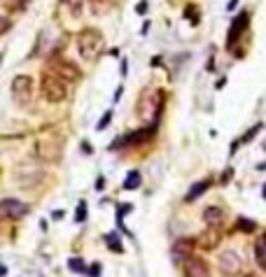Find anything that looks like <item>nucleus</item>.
I'll return each mask as SVG.
<instances>
[{
	"instance_id": "f257e3e1",
	"label": "nucleus",
	"mask_w": 266,
	"mask_h": 277,
	"mask_svg": "<svg viewBox=\"0 0 266 277\" xmlns=\"http://www.w3.org/2000/svg\"><path fill=\"white\" fill-rule=\"evenodd\" d=\"M103 47H105V40H103L101 30H96V28L79 30V35H77V51H79V56L84 58V61H96V58L101 56Z\"/></svg>"
},
{
	"instance_id": "f03ea898",
	"label": "nucleus",
	"mask_w": 266,
	"mask_h": 277,
	"mask_svg": "<svg viewBox=\"0 0 266 277\" xmlns=\"http://www.w3.org/2000/svg\"><path fill=\"white\" fill-rule=\"evenodd\" d=\"M40 93L47 103H63L68 98V86L63 79H58L54 72L44 70L42 79H40Z\"/></svg>"
},
{
	"instance_id": "7ed1b4c3",
	"label": "nucleus",
	"mask_w": 266,
	"mask_h": 277,
	"mask_svg": "<svg viewBox=\"0 0 266 277\" xmlns=\"http://www.w3.org/2000/svg\"><path fill=\"white\" fill-rule=\"evenodd\" d=\"M63 154V140L58 135H40L35 142V156L44 163H56Z\"/></svg>"
},
{
	"instance_id": "20e7f679",
	"label": "nucleus",
	"mask_w": 266,
	"mask_h": 277,
	"mask_svg": "<svg viewBox=\"0 0 266 277\" xmlns=\"http://www.w3.org/2000/svg\"><path fill=\"white\" fill-rule=\"evenodd\" d=\"M12 98L19 107H28L33 100V79L28 75H16L12 79Z\"/></svg>"
},
{
	"instance_id": "39448f33",
	"label": "nucleus",
	"mask_w": 266,
	"mask_h": 277,
	"mask_svg": "<svg viewBox=\"0 0 266 277\" xmlns=\"http://www.w3.org/2000/svg\"><path fill=\"white\" fill-rule=\"evenodd\" d=\"M49 72H54L58 79H63L65 84L68 82H79V77H82L77 65L72 63V61H65V58H51Z\"/></svg>"
},
{
	"instance_id": "423d86ee",
	"label": "nucleus",
	"mask_w": 266,
	"mask_h": 277,
	"mask_svg": "<svg viewBox=\"0 0 266 277\" xmlns=\"http://www.w3.org/2000/svg\"><path fill=\"white\" fill-rule=\"evenodd\" d=\"M161 96V91H145L143 98H140V117L145 121H157V114H159V107H161V100L157 103V98Z\"/></svg>"
},
{
	"instance_id": "0eeeda50",
	"label": "nucleus",
	"mask_w": 266,
	"mask_h": 277,
	"mask_svg": "<svg viewBox=\"0 0 266 277\" xmlns=\"http://www.w3.org/2000/svg\"><path fill=\"white\" fill-rule=\"evenodd\" d=\"M217 266H220V273H222L224 277H236L238 273L243 270V261H241V256H238L236 252H231V249H227V252L220 254Z\"/></svg>"
},
{
	"instance_id": "6e6552de",
	"label": "nucleus",
	"mask_w": 266,
	"mask_h": 277,
	"mask_svg": "<svg viewBox=\"0 0 266 277\" xmlns=\"http://www.w3.org/2000/svg\"><path fill=\"white\" fill-rule=\"evenodd\" d=\"M28 214V205L16 198L0 200V219H21Z\"/></svg>"
},
{
	"instance_id": "1a4fd4ad",
	"label": "nucleus",
	"mask_w": 266,
	"mask_h": 277,
	"mask_svg": "<svg viewBox=\"0 0 266 277\" xmlns=\"http://www.w3.org/2000/svg\"><path fill=\"white\" fill-rule=\"evenodd\" d=\"M248 26H250V14H248V12H241V14L231 21L229 35H227V49L236 47V42L241 40V35H243L245 30H248Z\"/></svg>"
},
{
	"instance_id": "9d476101",
	"label": "nucleus",
	"mask_w": 266,
	"mask_h": 277,
	"mask_svg": "<svg viewBox=\"0 0 266 277\" xmlns=\"http://www.w3.org/2000/svg\"><path fill=\"white\" fill-rule=\"evenodd\" d=\"M14 179L19 182V186L28 189V186H35L37 182L42 179V170H37V168H28L26 163H21L14 170Z\"/></svg>"
},
{
	"instance_id": "9b49d317",
	"label": "nucleus",
	"mask_w": 266,
	"mask_h": 277,
	"mask_svg": "<svg viewBox=\"0 0 266 277\" xmlns=\"http://www.w3.org/2000/svg\"><path fill=\"white\" fill-rule=\"evenodd\" d=\"M185 277H210V266L201 256H189L185 259Z\"/></svg>"
},
{
	"instance_id": "f8f14e48",
	"label": "nucleus",
	"mask_w": 266,
	"mask_h": 277,
	"mask_svg": "<svg viewBox=\"0 0 266 277\" xmlns=\"http://www.w3.org/2000/svg\"><path fill=\"white\" fill-rule=\"evenodd\" d=\"M203 221L208 224V228H220L224 226V221H227V210L220 205H210L203 210Z\"/></svg>"
},
{
	"instance_id": "ddd939ff",
	"label": "nucleus",
	"mask_w": 266,
	"mask_h": 277,
	"mask_svg": "<svg viewBox=\"0 0 266 277\" xmlns=\"http://www.w3.org/2000/svg\"><path fill=\"white\" fill-rule=\"evenodd\" d=\"M194 247H196L194 238H180V240H175V245H173V259H175V261H185V259L192 256Z\"/></svg>"
},
{
	"instance_id": "4468645a",
	"label": "nucleus",
	"mask_w": 266,
	"mask_h": 277,
	"mask_svg": "<svg viewBox=\"0 0 266 277\" xmlns=\"http://www.w3.org/2000/svg\"><path fill=\"white\" fill-rule=\"evenodd\" d=\"M196 245H199V247H203V249H215L217 245H220V231H217V228H208L206 233L199 235Z\"/></svg>"
},
{
	"instance_id": "2eb2a0df",
	"label": "nucleus",
	"mask_w": 266,
	"mask_h": 277,
	"mask_svg": "<svg viewBox=\"0 0 266 277\" xmlns=\"http://www.w3.org/2000/svg\"><path fill=\"white\" fill-rule=\"evenodd\" d=\"M61 5L70 12L72 19H79V16H82V9H84V0H61Z\"/></svg>"
},
{
	"instance_id": "dca6fc26",
	"label": "nucleus",
	"mask_w": 266,
	"mask_h": 277,
	"mask_svg": "<svg viewBox=\"0 0 266 277\" xmlns=\"http://www.w3.org/2000/svg\"><path fill=\"white\" fill-rule=\"evenodd\" d=\"M208 186H210V179H203V182H199L196 186H192V189H189V193L185 196V203H192L194 198H199L203 191H208Z\"/></svg>"
},
{
	"instance_id": "f3484780",
	"label": "nucleus",
	"mask_w": 266,
	"mask_h": 277,
	"mask_svg": "<svg viewBox=\"0 0 266 277\" xmlns=\"http://www.w3.org/2000/svg\"><path fill=\"white\" fill-rule=\"evenodd\" d=\"M138 186H140V172H138V170H131L129 175H126V179H124V189L133 191V189H138Z\"/></svg>"
},
{
	"instance_id": "a211bd4d",
	"label": "nucleus",
	"mask_w": 266,
	"mask_h": 277,
	"mask_svg": "<svg viewBox=\"0 0 266 277\" xmlns=\"http://www.w3.org/2000/svg\"><path fill=\"white\" fill-rule=\"evenodd\" d=\"M105 242H108V247L112 249V252H122V242H119V238H117V233H110V235H105Z\"/></svg>"
},
{
	"instance_id": "6ab92c4d",
	"label": "nucleus",
	"mask_w": 266,
	"mask_h": 277,
	"mask_svg": "<svg viewBox=\"0 0 266 277\" xmlns=\"http://www.w3.org/2000/svg\"><path fill=\"white\" fill-rule=\"evenodd\" d=\"M26 2H28V0H2V5L7 9H12V12H14V9H23Z\"/></svg>"
},
{
	"instance_id": "aec40b11",
	"label": "nucleus",
	"mask_w": 266,
	"mask_h": 277,
	"mask_svg": "<svg viewBox=\"0 0 266 277\" xmlns=\"http://www.w3.org/2000/svg\"><path fill=\"white\" fill-rule=\"evenodd\" d=\"M255 254H257V263L266 270V249H264V245H262V242L255 247Z\"/></svg>"
},
{
	"instance_id": "412c9836",
	"label": "nucleus",
	"mask_w": 266,
	"mask_h": 277,
	"mask_svg": "<svg viewBox=\"0 0 266 277\" xmlns=\"http://www.w3.org/2000/svg\"><path fill=\"white\" fill-rule=\"evenodd\" d=\"M68 268L75 270V273H84V263H82V259H77V256H72L70 261H68Z\"/></svg>"
},
{
	"instance_id": "4be33fe9",
	"label": "nucleus",
	"mask_w": 266,
	"mask_h": 277,
	"mask_svg": "<svg viewBox=\"0 0 266 277\" xmlns=\"http://www.w3.org/2000/svg\"><path fill=\"white\" fill-rule=\"evenodd\" d=\"M9 28H12V21H9L7 16L0 14V35H5V33H7Z\"/></svg>"
},
{
	"instance_id": "5701e85b",
	"label": "nucleus",
	"mask_w": 266,
	"mask_h": 277,
	"mask_svg": "<svg viewBox=\"0 0 266 277\" xmlns=\"http://www.w3.org/2000/svg\"><path fill=\"white\" fill-rule=\"evenodd\" d=\"M84 217H86V205H84V203H79L77 214H75V221H77V224H82V221H84Z\"/></svg>"
},
{
	"instance_id": "b1692460",
	"label": "nucleus",
	"mask_w": 266,
	"mask_h": 277,
	"mask_svg": "<svg viewBox=\"0 0 266 277\" xmlns=\"http://www.w3.org/2000/svg\"><path fill=\"white\" fill-rule=\"evenodd\" d=\"M110 119H112V112H105V114H103V119L98 121V131H103V128L108 126V124H110Z\"/></svg>"
},
{
	"instance_id": "393cba45",
	"label": "nucleus",
	"mask_w": 266,
	"mask_h": 277,
	"mask_svg": "<svg viewBox=\"0 0 266 277\" xmlns=\"http://www.w3.org/2000/svg\"><path fill=\"white\" fill-rule=\"evenodd\" d=\"M98 273H101V266H98V263H96V266H91V268H89V275H91V277H96V275H98Z\"/></svg>"
},
{
	"instance_id": "a878e982",
	"label": "nucleus",
	"mask_w": 266,
	"mask_h": 277,
	"mask_svg": "<svg viewBox=\"0 0 266 277\" xmlns=\"http://www.w3.org/2000/svg\"><path fill=\"white\" fill-rule=\"evenodd\" d=\"M136 12H138V14H145V12H147V2H145V0L136 7Z\"/></svg>"
},
{
	"instance_id": "bb28decb",
	"label": "nucleus",
	"mask_w": 266,
	"mask_h": 277,
	"mask_svg": "<svg viewBox=\"0 0 266 277\" xmlns=\"http://www.w3.org/2000/svg\"><path fill=\"white\" fill-rule=\"evenodd\" d=\"M5 273H7V268H5V266H2V263H0V277L5 275Z\"/></svg>"
},
{
	"instance_id": "cd10ccee",
	"label": "nucleus",
	"mask_w": 266,
	"mask_h": 277,
	"mask_svg": "<svg viewBox=\"0 0 266 277\" xmlns=\"http://www.w3.org/2000/svg\"><path fill=\"white\" fill-rule=\"evenodd\" d=\"M238 0H229V9H234V5H236Z\"/></svg>"
},
{
	"instance_id": "c85d7f7f",
	"label": "nucleus",
	"mask_w": 266,
	"mask_h": 277,
	"mask_svg": "<svg viewBox=\"0 0 266 277\" xmlns=\"http://www.w3.org/2000/svg\"><path fill=\"white\" fill-rule=\"evenodd\" d=\"M262 245H264V249H266V233H264V242H262Z\"/></svg>"
},
{
	"instance_id": "c756f323",
	"label": "nucleus",
	"mask_w": 266,
	"mask_h": 277,
	"mask_svg": "<svg viewBox=\"0 0 266 277\" xmlns=\"http://www.w3.org/2000/svg\"><path fill=\"white\" fill-rule=\"evenodd\" d=\"M264 196H266V186H264Z\"/></svg>"
}]
</instances>
